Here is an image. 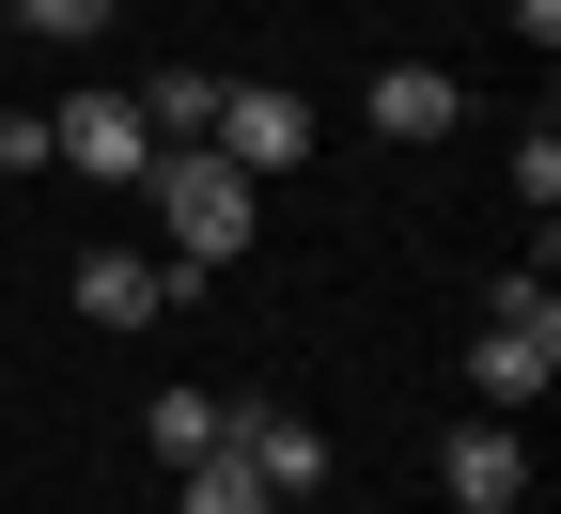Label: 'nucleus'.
<instances>
[{"label": "nucleus", "mask_w": 561, "mask_h": 514, "mask_svg": "<svg viewBox=\"0 0 561 514\" xmlns=\"http://www.w3.org/2000/svg\"><path fill=\"white\" fill-rule=\"evenodd\" d=\"M546 375H561V297H546V265H515L500 297H483V328H468V390H483V421H500Z\"/></svg>", "instance_id": "1"}, {"label": "nucleus", "mask_w": 561, "mask_h": 514, "mask_svg": "<svg viewBox=\"0 0 561 514\" xmlns=\"http://www.w3.org/2000/svg\"><path fill=\"white\" fill-rule=\"evenodd\" d=\"M140 187H157V235H172V265H187V281L250 250V172H234V157H203V140H172V157L140 172Z\"/></svg>", "instance_id": "2"}, {"label": "nucleus", "mask_w": 561, "mask_h": 514, "mask_svg": "<svg viewBox=\"0 0 561 514\" xmlns=\"http://www.w3.org/2000/svg\"><path fill=\"white\" fill-rule=\"evenodd\" d=\"M47 157L94 172V187H140V172H157V125H140V94H62L47 110Z\"/></svg>", "instance_id": "3"}, {"label": "nucleus", "mask_w": 561, "mask_h": 514, "mask_svg": "<svg viewBox=\"0 0 561 514\" xmlns=\"http://www.w3.org/2000/svg\"><path fill=\"white\" fill-rule=\"evenodd\" d=\"M219 453H250L265 499H312V483L343 468V453H328V421H280V406H234V421H219Z\"/></svg>", "instance_id": "4"}, {"label": "nucleus", "mask_w": 561, "mask_h": 514, "mask_svg": "<svg viewBox=\"0 0 561 514\" xmlns=\"http://www.w3.org/2000/svg\"><path fill=\"white\" fill-rule=\"evenodd\" d=\"M172 297H203L187 265H157V250H79V312H94V328H157Z\"/></svg>", "instance_id": "5"}, {"label": "nucleus", "mask_w": 561, "mask_h": 514, "mask_svg": "<svg viewBox=\"0 0 561 514\" xmlns=\"http://www.w3.org/2000/svg\"><path fill=\"white\" fill-rule=\"evenodd\" d=\"M437 483H453V514H515V499H530L515 421H453V436H437Z\"/></svg>", "instance_id": "6"}, {"label": "nucleus", "mask_w": 561, "mask_h": 514, "mask_svg": "<svg viewBox=\"0 0 561 514\" xmlns=\"http://www.w3.org/2000/svg\"><path fill=\"white\" fill-rule=\"evenodd\" d=\"M203 157H234V172L265 187V172L312 157V110H297V94H219V140H203Z\"/></svg>", "instance_id": "7"}, {"label": "nucleus", "mask_w": 561, "mask_h": 514, "mask_svg": "<svg viewBox=\"0 0 561 514\" xmlns=\"http://www.w3.org/2000/svg\"><path fill=\"white\" fill-rule=\"evenodd\" d=\"M375 125L390 140H437V125H468V94L437 79V62H390V79H375Z\"/></svg>", "instance_id": "8"}, {"label": "nucleus", "mask_w": 561, "mask_h": 514, "mask_svg": "<svg viewBox=\"0 0 561 514\" xmlns=\"http://www.w3.org/2000/svg\"><path fill=\"white\" fill-rule=\"evenodd\" d=\"M219 94H234V79H203V62H172V79L140 94V125H157V157H172V140H219Z\"/></svg>", "instance_id": "9"}, {"label": "nucleus", "mask_w": 561, "mask_h": 514, "mask_svg": "<svg viewBox=\"0 0 561 514\" xmlns=\"http://www.w3.org/2000/svg\"><path fill=\"white\" fill-rule=\"evenodd\" d=\"M172 514H280V499L250 483V453H203V468H172Z\"/></svg>", "instance_id": "10"}, {"label": "nucleus", "mask_w": 561, "mask_h": 514, "mask_svg": "<svg viewBox=\"0 0 561 514\" xmlns=\"http://www.w3.org/2000/svg\"><path fill=\"white\" fill-rule=\"evenodd\" d=\"M219 390H157V468H203V453H219Z\"/></svg>", "instance_id": "11"}, {"label": "nucleus", "mask_w": 561, "mask_h": 514, "mask_svg": "<svg viewBox=\"0 0 561 514\" xmlns=\"http://www.w3.org/2000/svg\"><path fill=\"white\" fill-rule=\"evenodd\" d=\"M110 16H125V0H32V32H62V47H94Z\"/></svg>", "instance_id": "12"}, {"label": "nucleus", "mask_w": 561, "mask_h": 514, "mask_svg": "<svg viewBox=\"0 0 561 514\" xmlns=\"http://www.w3.org/2000/svg\"><path fill=\"white\" fill-rule=\"evenodd\" d=\"M515 32H530V47H561V0H515Z\"/></svg>", "instance_id": "13"}, {"label": "nucleus", "mask_w": 561, "mask_h": 514, "mask_svg": "<svg viewBox=\"0 0 561 514\" xmlns=\"http://www.w3.org/2000/svg\"><path fill=\"white\" fill-rule=\"evenodd\" d=\"M0 16H32V0H0Z\"/></svg>", "instance_id": "14"}, {"label": "nucleus", "mask_w": 561, "mask_h": 514, "mask_svg": "<svg viewBox=\"0 0 561 514\" xmlns=\"http://www.w3.org/2000/svg\"><path fill=\"white\" fill-rule=\"evenodd\" d=\"M515 514H546V499H515Z\"/></svg>", "instance_id": "15"}]
</instances>
